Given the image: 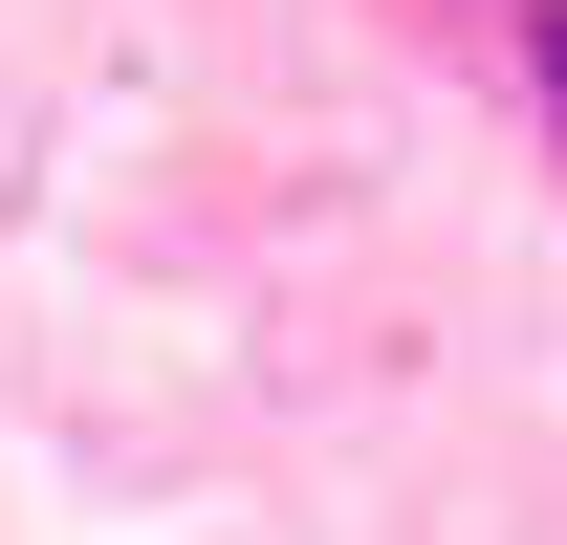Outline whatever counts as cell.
Returning a JSON list of instances; mask_svg holds the SVG:
<instances>
[{
  "mask_svg": "<svg viewBox=\"0 0 567 545\" xmlns=\"http://www.w3.org/2000/svg\"><path fill=\"white\" fill-rule=\"evenodd\" d=\"M546 110H567V0H546Z\"/></svg>",
  "mask_w": 567,
  "mask_h": 545,
  "instance_id": "cell-1",
  "label": "cell"
}]
</instances>
